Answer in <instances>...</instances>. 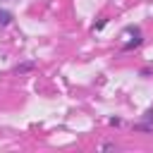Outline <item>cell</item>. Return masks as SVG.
<instances>
[{"label":"cell","mask_w":153,"mask_h":153,"mask_svg":"<svg viewBox=\"0 0 153 153\" xmlns=\"http://www.w3.org/2000/svg\"><path fill=\"white\" fill-rule=\"evenodd\" d=\"M141 43H143V36H141V33H134V38H131V41H127V43H122V50H124V53H129V50H134V48H139Z\"/></svg>","instance_id":"6da1fadb"},{"label":"cell","mask_w":153,"mask_h":153,"mask_svg":"<svg viewBox=\"0 0 153 153\" xmlns=\"http://www.w3.org/2000/svg\"><path fill=\"white\" fill-rule=\"evenodd\" d=\"M12 22H14V14H12L10 10H2V7H0V29L10 26Z\"/></svg>","instance_id":"7a4b0ae2"},{"label":"cell","mask_w":153,"mask_h":153,"mask_svg":"<svg viewBox=\"0 0 153 153\" xmlns=\"http://www.w3.org/2000/svg\"><path fill=\"white\" fill-rule=\"evenodd\" d=\"M33 69H36V62H31V60H29V62L17 65V67H14V74H26V72H33Z\"/></svg>","instance_id":"3957f363"},{"label":"cell","mask_w":153,"mask_h":153,"mask_svg":"<svg viewBox=\"0 0 153 153\" xmlns=\"http://www.w3.org/2000/svg\"><path fill=\"white\" fill-rule=\"evenodd\" d=\"M134 131H143V134H151V131H153V124H148V122H136V124H134Z\"/></svg>","instance_id":"277c9868"},{"label":"cell","mask_w":153,"mask_h":153,"mask_svg":"<svg viewBox=\"0 0 153 153\" xmlns=\"http://www.w3.org/2000/svg\"><path fill=\"white\" fill-rule=\"evenodd\" d=\"M108 26V17L103 14V17H98V22L93 24V31H100V29H105Z\"/></svg>","instance_id":"5b68a950"},{"label":"cell","mask_w":153,"mask_h":153,"mask_svg":"<svg viewBox=\"0 0 153 153\" xmlns=\"http://www.w3.org/2000/svg\"><path fill=\"white\" fill-rule=\"evenodd\" d=\"M139 76H141V79H151V76H153V69H151V67H141V69H139Z\"/></svg>","instance_id":"8992f818"},{"label":"cell","mask_w":153,"mask_h":153,"mask_svg":"<svg viewBox=\"0 0 153 153\" xmlns=\"http://www.w3.org/2000/svg\"><path fill=\"white\" fill-rule=\"evenodd\" d=\"M141 122H148V124H153V108H148V110L141 115Z\"/></svg>","instance_id":"52a82bcc"},{"label":"cell","mask_w":153,"mask_h":153,"mask_svg":"<svg viewBox=\"0 0 153 153\" xmlns=\"http://www.w3.org/2000/svg\"><path fill=\"white\" fill-rule=\"evenodd\" d=\"M100 148H103V151H117V143H112V141H105V143H100Z\"/></svg>","instance_id":"ba28073f"},{"label":"cell","mask_w":153,"mask_h":153,"mask_svg":"<svg viewBox=\"0 0 153 153\" xmlns=\"http://www.w3.org/2000/svg\"><path fill=\"white\" fill-rule=\"evenodd\" d=\"M110 124H112V127H120L122 120H120V117H110Z\"/></svg>","instance_id":"9c48e42d"}]
</instances>
